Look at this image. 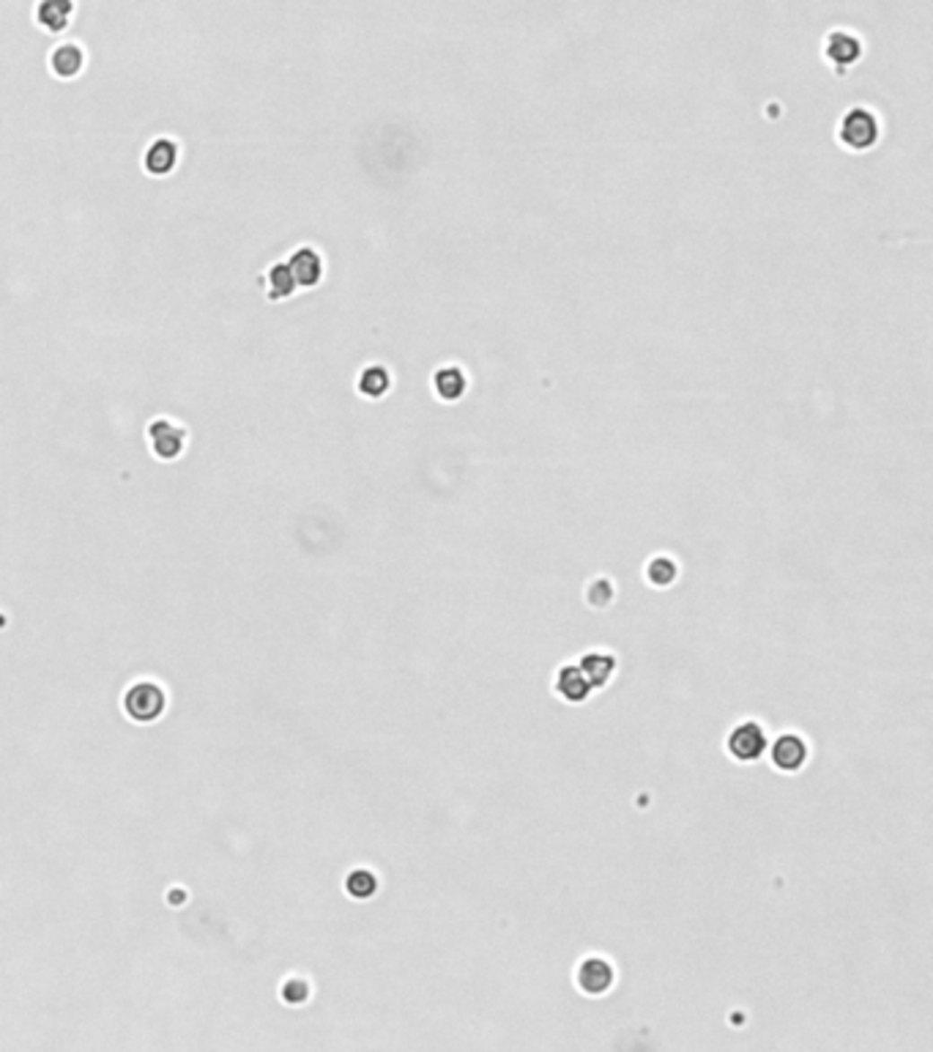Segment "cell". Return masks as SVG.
<instances>
[{"mask_svg": "<svg viewBox=\"0 0 933 1052\" xmlns=\"http://www.w3.org/2000/svg\"><path fill=\"white\" fill-rule=\"evenodd\" d=\"M879 135H882L879 116H876L870 108H862V104H854V108H849L843 113L841 124H838V137L851 151L873 148L876 140H879Z\"/></svg>", "mask_w": 933, "mask_h": 1052, "instance_id": "cell-1", "label": "cell"}, {"mask_svg": "<svg viewBox=\"0 0 933 1052\" xmlns=\"http://www.w3.org/2000/svg\"><path fill=\"white\" fill-rule=\"evenodd\" d=\"M763 751H766V734L755 721H745L728 734V754L737 757L739 762H755Z\"/></svg>", "mask_w": 933, "mask_h": 1052, "instance_id": "cell-2", "label": "cell"}, {"mask_svg": "<svg viewBox=\"0 0 933 1052\" xmlns=\"http://www.w3.org/2000/svg\"><path fill=\"white\" fill-rule=\"evenodd\" d=\"M824 56L835 66H851L862 56V39L846 28H835L824 36Z\"/></svg>", "mask_w": 933, "mask_h": 1052, "instance_id": "cell-3", "label": "cell"}, {"mask_svg": "<svg viewBox=\"0 0 933 1052\" xmlns=\"http://www.w3.org/2000/svg\"><path fill=\"white\" fill-rule=\"evenodd\" d=\"M432 390L441 400H458L468 390V376L460 364H438L432 371Z\"/></svg>", "mask_w": 933, "mask_h": 1052, "instance_id": "cell-4", "label": "cell"}, {"mask_svg": "<svg viewBox=\"0 0 933 1052\" xmlns=\"http://www.w3.org/2000/svg\"><path fill=\"white\" fill-rule=\"evenodd\" d=\"M288 272L293 277V283L299 285H315L323 275V263H320V255L312 250V247H301L293 252L291 263H288Z\"/></svg>", "mask_w": 933, "mask_h": 1052, "instance_id": "cell-5", "label": "cell"}, {"mask_svg": "<svg viewBox=\"0 0 933 1052\" xmlns=\"http://www.w3.org/2000/svg\"><path fill=\"white\" fill-rule=\"evenodd\" d=\"M805 759H807V746L802 738H797V734H783V738L772 746V762L786 773L799 770L805 765Z\"/></svg>", "mask_w": 933, "mask_h": 1052, "instance_id": "cell-6", "label": "cell"}, {"mask_svg": "<svg viewBox=\"0 0 933 1052\" xmlns=\"http://www.w3.org/2000/svg\"><path fill=\"white\" fill-rule=\"evenodd\" d=\"M578 981L586 992H606L614 981V970L606 960H586L578 970Z\"/></svg>", "mask_w": 933, "mask_h": 1052, "instance_id": "cell-7", "label": "cell"}, {"mask_svg": "<svg viewBox=\"0 0 933 1052\" xmlns=\"http://www.w3.org/2000/svg\"><path fill=\"white\" fill-rule=\"evenodd\" d=\"M578 669L583 671V677H586L589 686L597 688V686H606V682L611 679V674H614V669H616V661H614V655H608V653H589V655H583V661H580Z\"/></svg>", "mask_w": 933, "mask_h": 1052, "instance_id": "cell-8", "label": "cell"}, {"mask_svg": "<svg viewBox=\"0 0 933 1052\" xmlns=\"http://www.w3.org/2000/svg\"><path fill=\"white\" fill-rule=\"evenodd\" d=\"M556 691L567 699V702H583L591 691V686L586 682L583 671L578 666H564L556 677Z\"/></svg>", "mask_w": 933, "mask_h": 1052, "instance_id": "cell-9", "label": "cell"}, {"mask_svg": "<svg viewBox=\"0 0 933 1052\" xmlns=\"http://www.w3.org/2000/svg\"><path fill=\"white\" fill-rule=\"evenodd\" d=\"M392 387V376L383 364H367L364 371L359 373V390L367 395V398H380Z\"/></svg>", "mask_w": 933, "mask_h": 1052, "instance_id": "cell-10", "label": "cell"}, {"mask_svg": "<svg viewBox=\"0 0 933 1052\" xmlns=\"http://www.w3.org/2000/svg\"><path fill=\"white\" fill-rule=\"evenodd\" d=\"M646 578L651 584H657V587H668L676 578V562L671 557H654L646 565Z\"/></svg>", "mask_w": 933, "mask_h": 1052, "instance_id": "cell-11", "label": "cell"}, {"mask_svg": "<svg viewBox=\"0 0 933 1052\" xmlns=\"http://www.w3.org/2000/svg\"><path fill=\"white\" fill-rule=\"evenodd\" d=\"M80 64H83V56H80V49L74 44H66L61 49H55V56H52V66H55V72H58V75H74L80 69Z\"/></svg>", "mask_w": 933, "mask_h": 1052, "instance_id": "cell-12", "label": "cell"}, {"mask_svg": "<svg viewBox=\"0 0 933 1052\" xmlns=\"http://www.w3.org/2000/svg\"><path fill=\"white\" fill-rule=\"evenodd\" d=\"M271 283H274L271 296H288L293 291V285H296L291 272H288V267H274L271 269Z\"/></svg>", "mask_w": 933, "mask_h": 1052, "instance_id": "cell-13", "label": "cell"}]
</instances>
